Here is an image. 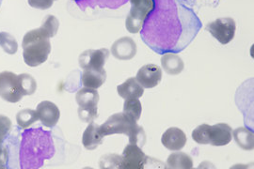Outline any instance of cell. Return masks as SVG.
Wrapping results in <instances>:
<instances>
[{
  "label": "cell",
  "mask_w": 254,
  "mask_h": 169,
  "mask_svg": "<svg viewBox=\"0 0 254 169\" xmlns=\"http://www.w3.org/2000/svg\"><path fill=\"white\" fill-rule=\"evenodd\" d=\"M50 133L43 129H25L19 148V163L22 169H39L44 161L54 154Z\"/></svg>",
  "instance_id": "6da1fadb"
},
{
  "label": "cell",
  "mask_w": 254,
  "mask_h": 169,
  "mask_svg": "<svg viewBox=\"0 0 254 169\" xmlns=\"http://www.w3.org/2000/svg\"><path fill=\"white\" fill-rule=\"evenodd\" d=\"M99 130L104 137L124 134L129 137V143L136 144L139 148L145 145L146 134L143 128L137 125L136 120L124 113H117L109 116L108 120L101 125Z\"/></svg>",
  "instance_id": "7a4b0ae2"
},
{
  "label": "cell",
  "mask_w": 254,
  "mask_h": 169,
  "mask_svg": "<svg viewBox=\"0 0 254 169\" xmlns=\"http://www.w3.org/2000/svg\"><path fill=\"white\" fill-rule=\"evenodd\" d=\"M23 57L29 67L46 62L51 52L50 38L40 27L28 31L23 38Z\"/></svg>",
  "instance_id": "3957f363"
},
{
  "label": "cell",
  "mask_w": 254,
  "mask_h": 169,
  "mask_svg": "<svg viewBox=\"0 0 254 169\" xmlns=\"http://www.w3.org/2000/svg\"><path fill=\"white\" fill-rule=\"evenodd\" d=\"M193 140L200 145H212L222 147L231 143L233 139V129L227 123L204 124L198 126L192 132Z\"/></svg>",
  "instance_id": "277c9868"
},
{
  "label": "cell",
  "mask_w": 254,
  "mask_h": 169,
  "mask_svg": "<svg viewBox=\"0 0 254 169\" xmlns=\"http://www.w3.org/2000/svg\"><path fill=\"white\" fill-rule=\"evenodd\" d=\"M100 100L96 89L82 88L75 95V101L79 106L78 116L83 122L91 123L98 116L97 106Z\"/></svg>",
  "instance_id": "5b68a950"
},
{
  "label": "cell",
  "mask_w": 254,
  "mask_h": 169,
  "mask_svg": "<svg viewBox=\"0 0 254 169\" xmlns=\"http://www.w3.org/2000/svg\"><path fill=\"white\" fill-rule=\"evenodd\" d=\"M131 9L127 15L126 27L132 33H138L144 25L148 14L154 9V0H130Z\"/></svg>",
  "instance_id": "8992f818"
},
{
  "label": "cell",
  "mask_w": 254,
  "mask_h": 169,
  "mask_svg": "<svg viewBox=\"0 0 254 169\" xmlns=\"http://www.w3.org/2000/svg\"><path fill=\"white\" fill-rule=\"evenodd\" d=\"M0 97L11 104L18 103L24 97L17 74L8 71L0 72Z\"/></svg>",
  "instance_id": "52a82bcc"
},
{
  "label": "cell",
  "mask_w": 254,
  "mask_h": 169,
  "mask_svg": "<svg viewBox=\"0 0 254 169\" xmlns=\"http://www.w3.org/2000/svg\"><path fill=\"white\" fill-rule=\"evenodd\" d=\"M206 30L221 45L231 43L236 35V21L231 17L218 18L209 23Z\"/></svg>",
  "instance_id": "ba28073f"
},
{
  "label": "cell",
  "mask_w": 254,
  "mask_h": 169,
  "mask_svg": "<svg viewBox=\"0 0 254 169\" xmlns=\"http://www.w3.org/2000/svg\"><path fill=\"white\" fill-rule=\"evenodd\" d=\"M148 157L136 144L129 143L125 148L121 156V169H143L145 168Z\"/></svg>",
  "instance_id": "9c48e42d"
},
{
  "label": "cell",
  "mask_w": 254,
  "mask_h": 169,
  "mask_svg": "<svg viewBox=\"0 0 254 169\" xmlns=\"http://www.w3.org/2000/svg\"><path fill=\"white\" fill-rule=\"evenodd\" d=\"M109 51L107 48L98 50H87L79 56V65L82 70L102 69L109 59Z\"/></svg>",
  "instance_id": "30bf717a"
},
{
  "label": "cell",
  "mask_w": 254,
  "mask_h": 169,
  "mask_svg": "<svg viewBox=\"0 0 254 169\" xmlns=\"http://www.w3.org/2000/svg\"><path fill=\"white\" fill-rule=\"evenodd\" d=\"M136 78L144 89H153L160 84L162 70L157 65L147 64L138 70Z\"/></svg>",
  "instance_id": "8fae6325"
},
{
  "label": "cell",
  "mask_w": 254,
  "mask_h": 169,
  "mask_svg": "<svg viewBox=\"0 0 254 169\" xmlns=\"http://www.w3.org/2000/svg\"><path fill=\"white\" fill-rule=\"evenodd\" d=\"M39 120L47 128H54L58 123L61 112L59 107L50 101H43L36 108Z\"/></svg>",
  "instance_id": "7c38bea8"
},
{
  "label": "cell",
  "mask_w": 254,
  "mask_h": 169,
  "mask_svg": "<svg viewBox=\"0 0 254 169\" xmlns=\"http://www.w3.org/2000/svg\"><path fill=\"white\" fill-rule=\"evenodd\" d=\"M137 47L132 38L123 37L111 46V54L119 60H130L136 56Z\"/></svg>",
  "instance_id": "4fadbf2b"
},
{
  "label": "cell",
  "mask_w": 254,
  "mask_h": 169,
  "mask_svg": "<svg viewBox=\"0 0 254 169\" xmlns=\"http://www.w3.org/2000/svg\"><path fill=\"white\" fill-rule=\"evenodd\" d=\"M161 143L169 151L178 152L186 146L187 135L181 129L177 127H172L164 133L161 137Z\"/></svg>",
  "instance_id": "5bb4252c"
},
{
  "label": "cell",
  "mask_w": 254,
  "mask_h": 169,
  "mask_svg": "<svg viewBox=\"0 0 254 169\" xmlns=\"http://www.w3.org/2000/svg\"><path fill=\"white\" fill-rule=\"evenodd\" d=\"M81 74V84L85 88L97 89L107 80V71L102 69H86Z\"/></svg>",
  "instance_id": "9a60e30c"
},
{
  "label": "cell",
  "mask_w": 254,
  "mask_h": 169,
  "mask_svg": "<svg viewBox=\"0 0 254 169\" xmlns=\"http://www.w3.org/2000/svg\"><path fill=\"white\" fill-rule=\"evenodd\" d=\"M119 96L121 98L127 99L140 98L144 93V88L137 82L136 77L128 78L125 83L117 87Z\"/></svg>",
  "instance_id": "2e32d148"
},
{
  "label": "cell",
  "mask_w": 254,
  "mask_h": 169,
  "mask_svg": "<svg viewBox=\"0 0 254 169\" xmlns=\"http://www.w3.org/2000/svg\"><path fill=\"white\" fill-rule=\"evenodd\" d=\"M100 126L94 122H91L86 128L85 132L82 135V143L83 146L89 150V151H93L95 150L98 146H100L103 142L104 136L100 134L99 130Z\"/></svg>",
  "instance_id": "e0dca14e"
},
{
  "label": "cell",
  "mask_w": 254,
  "mask_h": 169,
  "mask_svg": "<svg viewBox=\"0 0 254 169\" xmlns=\"http://www.w3.org/2000/svg\"><path fill=\"white\" fill-rule=\"evenodd\" d=\"M161 66L164 71L170 75H178L185 69L183 59L178 55L173 53L164 55L161 58Z\"/></svg>",
  "instance_id": "ac0fdd59"
},
{
  "label": "cell",
  "mask_w": 254,
  "mask_h": 169,
  "mask_svg": "<svg viewBox=\"0 0 254 169\" xmlns=\"http://www.w3.org/2000/svg\"><path fill=\"white\" fill-rule=\"evenodd\" d=\"M233 137L237 146L244 151H253L254 148V132L245 127H239L233 131Z\"/></svg>",
  "instance_id": "d6986e66"
},
{
  "label": "cell",
  "mask_w": 254,
  "mask_h": 169,
  "mask_svg": "<svg viewBox=\"0 0 254 169\" xmlns=\"http://www.w3.org/2000/svg\"><path fill=\"white\" fill-rule=\"evenodd\" d=\"M167 169H193V160L190 156L185 152H175L172 153L167 160Z\"/></svg>",
  "instance_id": "ffe728a7"
},
{
  "label": "cell",
  "mask_w": 254,
  "mask_h": 169,
  "mask_svg": "<svg viewBox=\"0 0 254 169\" xmlns=\"http://www.w3.org/2000/svg\"><path fill=\"white\" fill-rule=\"evenodd\" d=\"M124 114L137 121L142 113V106L138 99H127L124 104Z\"/></svg>",
  "instance_id": "44dd1931"
},
{
  "label": "cell",
  "mask_w": 254,
  "mask_h": 169,
  "mask_svg": "<svg viewBox=\"0 0 254 169\" xmlns=\"http://www.w3.org/2000/svg\"><path fill=\"white\" fill-rule=\"evenodd\" d=\"M39 116L36 110L32 109H24L21 110L16 115V122L20 128L27 129L31 125L38 121Z\"/></svg>",
  "instance_id": "7402d4cb"
},
{
  "label": "cell",
  "mask_w": 254,
  "mask_h": 169,
  "mask_svg": "<svg viewBox=\"0 0 254 169\" xmlns=\"http://www.w3.org/2000/svg\"><path fill=\"white\" fill-rule=\"evenodd\" d=\"M0 46L5 53L9 55H14L18 50L17 41L8 32H0Z\"/></svg>",
  "instance_id": "603a6c76"
},
{
  "label": "cell",
  "mask_w": 254,
  "mask_h": 169,
  "mask_svg": "<svg viewBox=\"0 0 254 169\" xmlns=\"http://www.w3.org/2000/svg\"><path fill=\"white\" fill-rule=\"evenodd\" d=\"M18 77L21 89H22L24 96L34 94L37 89V82L34 79V77L28 73L19 74Z\"/></svg>",
  "instance_id": "cb8c5ba5"
},
{
  "label": "cell",
  "mask_w": 254,
  "mask_h": 169,
  "mask_svg": "<svg viewBox=\"0 0 254 169\" xmlns=\"http://www.w3.org/2000/svg\"><path fill=\"white\" fill-rule=\"evenodd\" d=\"M60 27V22L53 15H48L45 18L42 26L40 28L48 35L49 38H53L55 36L57 35L58 30Z\"/></svg>",
  "instance_id": "d4e9b609"
},
{
  "label": "cell",
  "mask_w": 254,
  "mask_h": 169,
  "mask_svg": "<svg viewBox=\"0 0 254 169\" xmlns=\"http://www.w3.org/2000/svg\"><path fill=\"white\" fill-rule=\"evenodd\" d=\"M120 166L121 156L116 154H109L101 158V169H120Z\"/></svg>",
  "instance_id": "484cf974"
},
{
  "label": "cell",
  "mask_w": 254,
  "mask_h": 169,
  "mask_svg": "<svg viewBox=\"0 0 254 169\" xmlns=\"http://www.w3.org/2000/svg\"><path fill=\"white\" fill-rule=\"evenodd\" d=\"M11 129V120L8 116L0 115V142H3Z\"/></svg>",
  "instance_id": "4316f807"
},
{
  "label": "cell",
  "mask_w": 254,
  "mask_h": 169,
  "mask_svg": "<svg viewBox=\"0 0 254 169\" xmlns=\"http://www.w3.org/2000/svg\"><path fill=\"white\" fill-rule=\"evenodd\" d=\"M28 5L34 9H47L52 7L55 0H27Z\"/></svg>",
  "instance_id": "83f0119b"
},
{
  "label": "cell",
  "mask_w": 254,
  "mask_h": 169,
  "mask_svg": "<svg viewBox=\"0 0 254 169\" xmlns=\"http://www.w3.org/2000/svg\"><path fill=\"white\" fill-rule=\"evenodd\" d=\"M9 163V152L3 142H0V169H7Z\"/></svg>",
  "instance_id": "f1b7e54d"
},
{
  "label": "cell",
  "mask_w": 254,
  "mask_h": 169,
  "mask_svg": "<svg viewBox=\"0 0 254 169\" xmlns=\"http://www.w3.org/2000/svg\"><path fill=\"white\" fill-rule=\"evenodd\" d=\"M1 4H2V0H0V7H1Z\"/></svg>",
  "instance_id": "f546056e"
},
{
  "label": "cell",
  "mask_w": 254,
  "mask_h": 169,
  "mask_svg": "<svg viewBox=\"0 0 254 169\" xmlns=\"http://www.w3.org/2000/svg\"><path fill=\"white\" fill-rule=\"evenodd\" d=\"M74 1H78V0H74Z\"/></svg>",
  "instance_id": "4dcf8cb0"
}]
</instances>
